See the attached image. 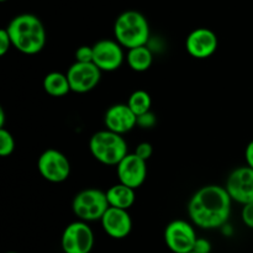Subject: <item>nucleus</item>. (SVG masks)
<instances>
[{
	"mask_svg": "<svg viewBox=\"0 0 253 253\" xmlns=\"http://www.w3.org/2000/svg\"><path fill=\"white\" fill-rule=\"evenodd\" d=\"M232 199L226 188L210 184L198 189L188 203V215L195 226L204 230L226 225L231 215Z\"/></svg>",
	"mask_w": 253,
	"mask_h": 253,
	"instance_id": "obj_1",
	"label": "nucleus"
},
{
	"mask_svg": "<svg viewBox=\"0 0 253 253\" xmlns=\"http://www.w3.org/2000/svg\"><path fill=\"white\" fill-rule=\"evenodd\" d=\"M6 30L12 47L24 54H37L46 44V30L36 15H17L9 22Z\"/></svg>",
	"mask_w": 253,
	"mask_h": 253,
	"instance_id": "obj_2",
	"label": "nucleus"
},
{
	"mask_svg": "<svg viewBox=\"0 0 253 253\" xmlns=\"http://www.w3.org/2000/svg\"><path fill=\"white\" fill-rule=\"evenodd\" d=\"M114 36L121 46L127 49L145 46L150 40V24L140 11L127 10L116 17Z\"/></svg>",
	"mask_w": 253,
	"mask_h": 253,
	"instance_id": "obj_3",
	"label": "nucleus"
},
{
	"mask_svg": "<svg viewBox=\"0 0 253 253\" xmlns=\"http://www.w3.org/2000/svg\"><path fill=\"white\" fill-rule=\"evenodd\" d=\"M89 151L98 162L105 166H118L127 155V143L120 133L101 130L94 133L89 140Z\"/></svg>",
	"mask_w": 253,
	"mask_h": 253,
	"instance_id": "obj_4",
	"label": "nucleus"
},
{
	"mask_svg": "<svg viewBox=\"0 0 253 253\" xmlns=\"http://www.w3.org/2000/svg\"><path fill=\"white\" fill-rule=\"evenodd\" d=\"M109 207L106 192L95 188L81 190L72 202L73 214L85 222L100 220Z\"/></svg>",
	"mask_w": 253,
	"mask_h": 253,
	"instance_id": "obj_5",
	"label": "nucleus"
},
{
	"mask_svg": "<svg viewBox=\"0 0 253 253\" xmlns=\"http://www.w3.org/2000/svg\"><path fill=\"white\" fill-rule=\"evenodd\" d=\"M94 234L85 221L71 222L64 229L61 246L64 253H90L94 247Z\"/></svg>",
	"mask_w": 253,
	"mask_h": 253,
	"instance_id": "obj_6",
	"label": "nucleus"
},
{
	"mask_svg": "<svg viewBox=\"0 0 253 253\" xmlns=\"http://www.w3.org/2000/svg\"><path fill=\"white\" fill-rule=\"evenodd\" d=\"M37 169L42 178L51 183H62L71 174V162L58 150L49 148L41 153L37 161Z\"/></svg>",
	"mask_w": 253,
	"mask_h": 253,
	"instance_id": "obj_7",
	"label": "nucleus"
},
{
	"mask_svg": "<svg viewBox=\"0 0 253 253\" xmlns=\"http://www.w3.org/2000/svg\"><path fill=\"white\" fill-rule=\"evenodd\" d=\"M197 239L193 225L185 220H173L165 230V242L173 253L193 251Z\"/></svg>",
	"mask_w": 253,
	"mask_h": 253,
	"instance_id": "obj_8",
	"label": "nucleus"
},
{
	"mask_svg": "<svg viewBox=\"0 0 253 253\" xmlns=\"http://www.w3.org/2000/svg\"><path fill=\"white\" fill-rule=\"evenodd\" d=\"M71 90L84 94L96 88L101 79V71L93 62H74L67 72Z\"/></svg>",
	"mask_w": 253,
	"mask_h": 253,
	"instance_id": "obj_9",
	"label": "nucleus"
},
{
	"mask_svg": "<svg viewBox=\"0 0 253 253\" xmlns=\"http://www.w3.org/2000/svg\"><path fill=\"white\" fill-rule=\"evenodd\" d=\"M225 188L234 202L242 205L253 203V168L244 166L232 170Z\"/></svg>",
	"mask_w": 253,
	"mask_h": 253,
	"instance_id": "obj_10",
	"label": "nucleus"
},
{
	"mask_svg": "<svg viewBox=\"0 0 253 253\" xmlns=\"http://www.w3.org/2000/svg\"><path fill=\"white\" fill-rule=\"evenodd\" d=\"M124 59L123 46L116 40H100L93 46V63L101 72L116 71Z\"/></svg>",
	"mask_w": 253,
	"mask_h": 253,
	"instance_id": "obj_11",
	"label": "nucleus"
},
{
	"mask_svg": "<svg viewBox=\"0 0 253 253\" xmlns=\"http://www.w3.org/2000/svg\"><path fill=\"white\" fill-rule=\"evenodd\" d=\"M147 161L138 157L135 152L127 153L116 166L119 182L137 189L145 183L147 177Z\"/></svg>",
	"mask_w": 253,
	"mask_h": 253,
	"instance_id": "obj_12",
	"label": "nucleus"
},
{
	"mask_svg": "<svg viewBox=\"0 0 253 253\" xmlns=\"http://www.w3.org/2000/svg\"><path fill=\"white\" fill-rule=\"evenodd\" d=\"M219 40L216 34L208 27H198L188 35L185 48L188 53L197 59H207L216 52Z\"/></svg>",
	"mask_w": 253,
	"mask_h": 253,
	"instance_id": "obj_13",
	"label": "nucleus"
},
{
	"mask_svg": "<svg viewBox=\"0 0 253 253\" xmlns=\"http://www.w3.org/2000/svg\"><path fill=\"white\" fill-rule=\"evenodd\" d=\"M100 222L105 234L115 240L125 239L132 230V219L125 209L109 207Z\"/></svg>",
	"mask_w": 253,
	"mask_h": 253,
	"instance_id": "obj_14",
	"label": "nucleus"
},
{
	"mask_svg": "<svg viewBox=\"0 0 253 253\" xmlns=\"http://www.w3.org/2000/svg\"><path fill=\"white\" fill-rule=\"evenodd\" d=\"M104 124L108 130L124 135L137 126V115L127 104H115L106 110Z\"/></svg>",
	"mask_w": 253,
	"mask_h": 253,
	"instance_id": "obj_15",
	"label": "nucleus"
},
{
	"mask_svg": "<svg viewBox=\"0 0 253 253\" xmlns=\"http://www.w3.org/2000/svg\"><path fill=\"white\" fill-rule=\"evenodd\" d=\"M106 198L110 207L128 210L135 204V189L119 182L106 190Z\"/></svg>",
	"mask_w": 253,
	"mask_h": 253,
	"instance_id": "obj_16",
	"label": "nucleus"
},
{
	"mask_svg": "<svg viewBox=\"0 0 253 253\" xmlns=\"http://www.w3.org/2000/svg\"><path fill=\"white\" fill-rule=\"evenodd\" d=\"M126 62L132 71L138 72V73L148 71L153 62L152 51L146 44L133 47V48L128 49L127 54H126Z\"/></svg>",
	"mask_w": 253,
	"mask_h": 253,
	"instance_id": "obj_17",
	"label": "nucleus"
},
{
	"mask_svg": "<svg viewBox=\"0 0 253 253\" xmlns=\"http://www.w3.org/2000/svg\"><path fill=\"white\" fill-rule=\"evenodd\" d=\"M43 89L48 95L54 98H62L72 91L68 77L61 72H51L47 74L43 79Z\"/></svg>",
	"mask_w": 253,
	"mask_h": 253,
	"instance_id": "obj_18",
	"label": "nucleus"
},
{
	"mask_svg": "<svg viewBox=\"0 0 253 253\" xmlns=\"http://www.w3.org/2000/svg\"><path fill=\"white\" fill-rule=\"evenodd\" d=\"M127 105L138 116L151 110L152 99H151V95L146 90H135L128 96Z\"/></svg>",
	"mask_w": 253,
	"mask_h": 253,
	"instance_id": "obj_19",
	"label": "nucleus"
},
{
	"mask_svg": "<svg viewBox=\"0 0 253 253\" xmlns=\"http://www.w3.org/2000/svg\"><path fill=\"white\" fill-rule=\"evenodd\" d=\"M15 150V140L14 136L10 131L2 127L0 128V156L1 157H7L11 155Z\"/></svg>",
	"mask_w": 253,
	"mask_h": 253,
	"instance_id": "obj_20",
	"label": "nucleus"
},
{
	"mask_svg": "<svg viewBox=\"0 0 253 253\" xmlns=\"http://www.w3.org/2000/svg\"><path fill=\"white\" fill-rule=\"evenodd\" d=\"M157 124V118L152 111H147L137 116V126L141 128H152Z\"/></svg>",
	"mask_w": 253,
	"mask_h": 253,
	"instance_id": "obj_21",
	"label": "nucleus"
},
{
	"mask_svg": "<svg viewBox=\"0 0 253 253\" xmlns=\"http://www.w3.org/2000/svg\"><path fill=\"white\" fill-rule=\"evenodd\" d=\"M77 62H93V46H81L76 51Z\"/></svg>",
	"mask_w": 253,
	"mask_h": 253,
	"instance_id": "obj_22",
	"label": "nucleus"
},
{
	"mask_svg": "<svg viewBox=\"0 0 253 253\" xmlns=\"http://www.w3.org/2000/svg\"><path fill=\"white\" fill-rule=\"evenodd\" d=\"M135 153L141 157L142 160L147 161L152 157L153 155V147L150 142H141L138 143L137 147L135 148Z\"/></svg>",
	"mask_w": 253,
	"mask_h": 253,
	"instance_id": "obj_23",
	"label": "nucleus"
},
{
	"mask_svg": "<svg viewBox=\"0 0 253 253\" xmlns=\"http://www.w3.org/2000/svg\"><path fill=\"white\" fill-rule=\"evenodd\" d=\"M10 47H12V43L9 32H7L6 29H2L0 31V56H5L10 49Z\"/></svg>",
	"mask_w": 253,
	"mask_h": 253,
	"instance_id": "obj_24",
	"label": "nucleus"
},
{
	"mask_svg": "<svg viewBox=\"0 0 253 253\" xmlns=\"http://www.w3.org/2000/svg\"><path fill=\"white\" fill-rule=\"evenodd\" d=\"M241 217L244 224L250 229H253V203L250 204H245L242 208Z\"/></svg>",
	"mask_w": 253,
	"mask_h": 253,
	"instance_id": "obj_25",
	"label": "nucleus"
},
{
	"mask_svg": "<svg viewBox=\"0 0 253 253\" xmlns=\"http://www.w3.org/2000/svg\"><path fill=\"white\" fill-rule=\"evenodd\" d=\"M193 251L198 253H210L211 252V244L209 240L204 239V237H198Z\"/></svg>",
	"mask_w": 253,
	"mask_h": 253,
	"instance_id": "obj_26",
	"label": "nucleus"
},
{
	"mask_svg": "<svg viewBox=\"0 0 253 253\" xmlns=\"http://www.w3.org/2000/svg\"><path fill=\"white\" fill-rule=\"evenodd\" d=\"M245 158H246L247 166L253 168V140L247 145L246 151H245Z\"/></svg>",
	"mask_w": 253,
	"mask_h": 253,
	"instance_id": "obj_27",
	"label": "nucleus"
},
{
	"mask_svg": "<svg viewBox=\"0 0 253 253\" xmlns=\"http://www.w3.org/2000/svg\"><path fill=\"white\" fill-rule=\"evenodd\" d=\"M5 127V111L4 109L0 108V128Z\"/></svg>",
	"mask_w": 253,
	"mask_h": 253,
	"instance_id": "obj_28",
	"label": "nucleus"
},
{
	"mask_svg": "<svg viewBox=\"0 0 253 253\" xmlns=\"http://www.w3.org/2000/svg\"><path fill=\"white\" fill-rule=\"evenodd\" d=\"M6 253H17V252H14V251H10V252H6Z\"/></svg>",
	"mask_w": 253,
	"mask_h": 253,
	"instance_id": "obj_29",
	"label": "nucleus"
},
{
	"mask_svg": "<svg viewBox=\"0 0 253 253\" xmlns=\"http://www.w3.org/2000/svg\"><path fill=\"white\" fill-rule=\"evenodd\" d=\"M188 253H198V252H195V251H190V252H188Z\"/></svg>",
	"mask_w": 253,
	"mask_h": 253,
	"instance_id": "obj_30",
	"label": "nucleus"
},
{
	"mask_svg": "<svg viewBox=\"0 0 253 253\" xmlns=\"http://www.w3.org/2000/svg\"><path fill=\"white\" fill-rule=\"evenodd\" d=\"M0 1H2V2H4V1H7V0H0Z\"/></svg>",
	"mask_w": 253,
	"mask_h": 253,
	"instance_id": "obj_31",
	"label": "nucleus"
}]
</instances>
